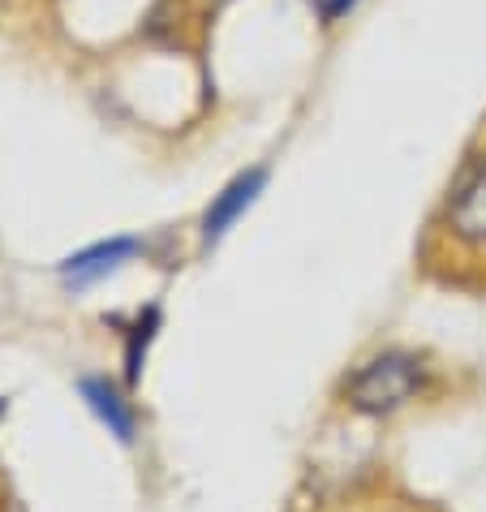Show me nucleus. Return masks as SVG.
Listing matches in <instances>:
<instances>
[{"instance_id":"obj_1","label":"nucleus","mask_w":486,"mask_h":512,"mask_svg":"<svg viewBox=\"0 0 486 512\" xmlns=\"http://www.w3.org/2000/svg\"><path fill=\"white\" fill-rule=\"evenodd\" d=\"M422 272L461 293L486 297V155H474L452 181L422 237Z\"/></svg>"},{"instance_id":"obj_2","label":"nucleus","mask_w":486,"mask_h":512,"mask_svg":"<svg viewBox=\"0 0 486 512\" xmlns=\"http://www.w3.org/2000/svg\"><path fill=\"white\" fill-rule=\"evenodd\" d=\"M422 375H426V366L413 353L392 349V353H379L375 362H366L345 383V396L362 414H392V409L409 405L422 392Z\"/></svg>"},{"instance_id":"obj_3","label":"nucleus","mask_w":486,"mask_h":512,"mask_svg":"<svg viewBox=\"0 0 486 512\" xmlns=\"http://www.w3.org/2000/svg\"><path fill=\"white\" fill-rule=\"evenodd\" d=\"M263 181H267L263 168H250V173H241L237 181H228V186L216 194V203L207 207V216H203V237H207V241H220L228 229H233V220L254 203V198H259Z\"/></svg>"},{"instance_id":"obj_4","label":"nucleus","mask_w":486,"mask_h":512,"mask_svg":"<svg viewBox=\"0 0 486 512\" xmlns=\"http://www.w3.org/2000/svg\"><path fill=\"white\" fill-rule=\"evenodd\" d=\"M82 396H87L95 414L108 422V431L117 435L121 444H130V439H134V409L121 401V392L112 388L108 379H87V383H82Z\"/></svg>"},{"instance_id":"obj_5","label":"nucleus","mask_w":486,"mask_h":512,"mask_svg":"<svg viewBox=\"0 0 486 512\" xmlns=\"http://www.w3.org/2000/svg\"><path fill=\"white\" fill-rule=\"evenodd\" d=\"M138 246L130 237H112V241H99V246H91V250H82V254H74V259L65 263V276L69 280H95V276H104V272H112L121 259H130Z\"/></svg>"},{"instance_id":"obj_6","label":"nucleus","mask_w":486,"mask_h":512,"mask_svg":"<svg viewBox=\"0 0 486 512\" xmlns=\"http://www.w3.org/2000/svg\"><path fill=\"white\" fill-rule=\"evenodd\" d=\"M310 5L319 9L323 22H340V18H345V13L357 5V0H310Z\"/></svg>"}]
</instances>
